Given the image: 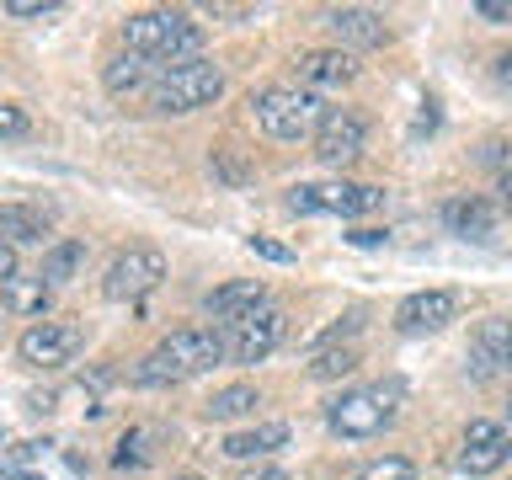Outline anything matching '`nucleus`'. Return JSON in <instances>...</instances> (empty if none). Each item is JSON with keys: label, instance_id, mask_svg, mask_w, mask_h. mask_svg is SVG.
I'll return each mask as SVG.
<instances>
[{"label": "nucleus", "instance_id": "f257e3e1", "mask_svg": "<svg viewBox=\"0 0 512 480\" xmlns=\"http://www.w3.org/2000/svg\"><path fill=\"white\" fill-rule=\"evenodd\" d=\"M214 363H224L219 331H214V326H187V331H171L166 342H160L150 358L134 368V384H150V390H160V384L198 379V374H208Z\"/></svg>", "mask_w": 512, "mask_h": 480}, {"label": "nucleus", "instance_id": "f03ea898", "mask_svg": "<svg viewBox=\"0 0 512 480\" xmlns=\"http://www.w3.org/2000/svg\"><path fill=\"white\" fill-rule=\"evenodd\" d=\"M123 43L128 54L150 59V64H182V59H203V27L187 11H139L123 22Z\"/></svg>", "mask_w": 512, "mask_h": 480}, {"label": "nucleus", "instance_id": "7ed1b4c3", "mask_svg": "<svg viewBox=\"0 0 512 480\" xmlns=\"http://www.w3.org/2000/svg\"><path fill=\"white\" fill-rule=\"evenodd\" d=\"M251 118L267 139H310L320 118H326V102L315 91H299V86H262L251 91Z\"/></svg>", "mask_w": 512, "mask_h": 480}, {"label": "nucleus", "instance_id": "20e7f679", "mask_svg": "<svg viewBox=\"0 0 512 480\" xmlns=\"http://www.w3.org/2000/svg\"><path fill=\"white\" fill-rule=\"evenodd\" d=\"M224 91V70L208 59H182V64H166L160 80L150 86V107L155 112H198L208 107L214 96Z\"/></svg>", "mask_w": 512, "mask_h": 480}, {"label": "nucleus", "instance_id": "39448f33", "mask_svg": "<svg viewBox=\"0 0 512 480\" xmlns=\"http://www.w3.org/2000/svg\"><path fill=\"white\" fill-rule=\"evenodd\" d=\"M395 400H400V384H358V390L331 400L326 422L342 438H374V432H384L395 422Z\"/></svg>", "mask_w": 512, "mask_h": 480}, {"label": "nucleus", "instance_id": "423d86ee", "mask_svg": "<svg viewBox=\"0 0 512 480\" xmlns=\"http://www.w3.org/2000/svg\"><path fill=\"white\" fill-rule=\"evenodd\" d=\"M288 336V315L278 304H256L251 315L230 320V326H219V342H224V363H262L267 352H278Z\"/></svg>", "mask_w": 512, "mask_h": 480}, {"label": "nucleus", "instance_id": "0eeeda50", "mask_svg": "<svg viewBox=\"0 0 512 480\" xmlns=\"http://www.w3.org/2000/svg\"><path fill=\"white\" fill-rule=\"evenodd\" d=\"M379 203H384V187H368V182H299V187H288V208L294 214L363 219Z\"/></svg>", "mask_w": 512, "mask_h": 480}, {"label": "nucleus", "instance_id": "6e6552de", "mask_svg": "<svg viewBox=\"0 0 512 480\" xmlns=\"http://www.w3.org/2000/svg\"><path fill=\"white\" fill-rule=\"evenodd\" d=\"M166 283V256H160L155 246H128L112 256L107 278H102V294L112 304H134L144 294H155V288Z\"/></svg>", "mask_w": 512, "mask_h": 480}, {"label": "nucleus", "instance_id": "1a4fd4ad", "mask_svg": "<svg viewBox=\"0 0 512 480\" xmlns=\"http://www.w3.org/2000/svg\"><path fill=\"white\" fill-rule=\"evenodd\" d=\"M86 342V331L75 320H32V326L16 336V358L27 368H64Z\"/></svg>", "mask_w": 512, "mask_h": 480}, {"label": "nucleus", "instance_id": "9d476101", "mask_svg": "<svg viewBox=\"0 0 512 480\" xmlns=\"http://www.w3.org/2000/svg\"><path fill=\"white\" fill-rule=\"evenodd\" d=\"M363 139H368V123L347 107H331L315 128V160L320 166H352L363 155Z\"/></svg>", "mask_w": 512, "mask_h": 480}, {"label": "nucleus", "instance_id": "9b49d317", "mask_svg": "<svg viewBox=\"0 0 512 480\" xmlns=\"http://www.w3.org/2000/svg\"><path fill=\"white\" fill-rule=\"evenodd\" d=\"M512 459V432L502 422H486V416H475L470 427H464V448H459V470L464 475H491L502 470Z\"/></svg>", "mask_w": 512, "mask_h": 480}, {"label": "nucleus", "instance_id": "f8f14e48", "mask_svg": "<svg viewBox=\"0 0 512 480\" xmlns=\"http://www.w3.org/2000/svg\"><path fill=\"white\" fill-rule=\"evenodd\" d=\"M454 315H459V294H448V288H422V294L400 299L395 326L406 336H422V331H443Z\"/></svg>", "mask_w": 512, "mask_h": 480}, {"label": "nucleus", "instance_id": "ddd939ff", "mask_svg": "<svg viewBox=\"0 0 512 480\" xmlns=\"http://www.w3.org/2000/svg\"><path fill=\"white\" fill-rule=\"evenodd\" d=\"M320 22L331 27V38L342 43V54L347 48H379L384 38H390V22H384L374 6H331Z\"/></svg>", "mask_w": 512, "mask_h": 480}, {"label": "nucleus", "instance_id": "4468645a", "mask_svg": "<svg viewBox=\"0 0 512 480\" xmlns=\"http://www.w3.org/2000/svg\"><path fill=\"white\" fill-rule=\"evenodd\" d=\"M358 75V59L342 54V48H310L299 59V91H331V86H347Z\"/></svg>", "mask_w": 512, "mask_h": 480}, {"label": "nucleus", "instance_id": "2eb2a0df", "mask_svg": "<svg viewBox=\"0 0 512 480\" xmlns=\"http://www.w3.org/2000/svg\"><path fill=\"white\" fill-rule=\"evenodd\" d=\"M256 304H267V283L262 278H235V283H219L214 294L203 299V310L219 320V326H230V320L251 315Z\"/></svg>", "mask_w": 512, "mask_h": 480}, {"label": "nucleus", "instance_id": "dca6fc26", "mask_svg": "<svg viewBox=\"0 0 512 480\" xmlns=\"http://www.w3.org/2000/svg\"><path fill=\"white\" fill-rule=\"evenodd\" d=\"M278 448H288V422H256L246 432H230V438L219 443L224 459H267L278 454Z\"/></svg>", "mask_w": 512, "mask_h": 480}, {"label": "nucleus", "instance_id": "f3484780", "mask_svg": "<svg viewBox=\"0 0 512 480\" xmlns=\"http://www.w3.org/2000/svg\"><path fill=\"white\" fill-rule=\"evenodd\" d=\"M443 224L459 240H486L496 230V208L486 198H454V203H443Z\"/></svg>", "mask_w": 512, "mask_h": 480}, {"label": "nucleus", "instance_id": "a211bd4d", "mask_svg": "<svg viewBox=\"0 0 512 480\" xmlns=\"http://www.w3.org/2000/svg\"><path fill=\"white\" fill-rule=\"evenodd\" d=\"M80 267H86V246H80V240H54V246L43 251L38 278H43L48 288H64L70 278H80Z\"/></svg>", "mask_w": 512, "mask_h": 480}, {"label": "nucleus", "instance_id": "6ab92c4d", "mask_svg": "<svg viewBox=\"0 0 512 480\" xmlns=\"http://www.w3.org/2000/svg\"><path fill=\"white\" fill-rule=\"evenodd\" d=\"M48 299H54V288H48L43 278H6L0 283V304H6L11 315H38L43 320Z\"/></svg>", "mask_w": 512, "mask_h": 480}, {"label": "nucleus", "instance_id": "aec40b11", "mask_svg": "<svg viewBox=\"0 0 512 480\" xmlns=\"http://www.w3.org/2000/svg\"><path fill=\"white\" fill-rule=\"evenodd\" d=\"M43 235H48V214H43V208H27V203H6V208H0V240H6V246L43 240Z\"/></svg>", "mask_w": 512, "mask_h": 480}, {"label": "nucleus", "instance_id": "412c9836", "mask_svg": "<svg viewBox=\"0 0 512 480\" xmlns=\"http://www.w3.org/2000/svg\"><path fill=\"white\" fill-rule=\"evenodd\" d=\"M256 406H262L256 384H224V390H214V400L203 406V416L208 422H235V416H251Z\"/></svg>", "mask_w": 512, "mask_h": 480}, {"label": "nucleus", "instance_id": "4be33fe9", "mask_svg": "<svg viewBox=\"0 0 512 480\" xmlns=\"http://www.w3.org/2000/svg\"><path fill=\"white\" fill-rule=\"evenodd\" d=\"M102 80H107V91H112V96H134L144 80H150V59L123 54V59H112L107 70H102Z\"/></svg>", "mask_w": 512, "mask_h": 480}, {"label": "nucleus", "instance_id": "5701e85b", "mask_svg": "<svg viewBox=\"0 0 512 480\" xmlns=\"http://www.w3.org/2000/svg\"><path fill=\"white\" fill-rule=\"evenodd\" d=\"M155 438H160L155 427H134V432H128V438L118 443L112 464H118V470H144V464L155 459Z\"/></svg>", "mask_w": 512, "mask_h": 480}, {"label": "nucleus", "instance_id": "b1692460", "mask_svg": "<svg viewBox=\"0 0 512 480\" xmlns=\"http://www.w3.org/2000/svg\"><path fill=\"white\" fill-rule=\"evenodd\" d=\"M363 358H358V347H326V352H315V363H310V379H342L352 374Z\"/></svg>", "mask_w": 512, "mask_h": 480}, {"label": "nucleus", "instance_id": "393cba45", "mask_svg": "<svg viewBox=\"0 0 512 480\" xmlns=\"http://www.w3.org/2000/svg\"><path fill=\"white\" fill-rule=\"evenodd\" d=\"M358 480H416V464L406 454H379V459L358 464Z\"/></svg>", "mask_w": 512, "mask_h": 480}, {"label": "nucleus", "instance_id": "a878e982", "mask_svg": "<svg viewBox=\"0 0 512 480\" xmlns=\"http://www.w3.org/2000/svg\"><path fill=\"white\" fill-rule=\"evenodd\" d=\"M38 454H43V443H6V448H0V470L16 475V470H27Z\"/></svg>", "mask_w": 512, "mask_h": 480}, {"label": "nucleus", "instance_id": "bb28decb", "mask_svg": "<svg viewBox=\"0 0 512 480\" xmlns=\"http://www.w3.org/2000/svg\"><path fill=\"white\" fill-rule=\"evenodd\" d=\"M214 171L224 176V182H235V187L251 182V166H246V160H240L235 150H214Z\"/></svg>", "mask_w": 512, "mask_h": 480}, {"label": "nucleus", "instance_id": "cd10ccee", "mask_svg": "<svg viewBox=\"0 0 512 480\" xmlns=\"http://www.w3.org/2000/svg\"><path fill=\"white\" fill-rule=\"evenodd\" d=\"M59 0H6V16H16V22H38V16H54Z\"/></svg>", "mask_w": 512, "mask_h": 480}, {"label": "nucleus", "instance_id": "c85d7f7f", "mask_svg": "<svg viewBox=\"0 0 512 480\" xmlns=\"http://www.w3.org/2000/svg\"><path fill=\"white\" fill-rule=\"evenodd\" d=\"M27 112L22 107H16V102H0V139H22L27 134Z\"/></svg>", "mask_w": 512, "mask_h": 480}, {"label": "nucleus", "instance_id": "c756f323", "mask_svg": "<svg viewBox=\"0 0 512 480\" xmlns=\"http://www.w3.org/2000/svg\"><path fill=\"white\" fill-rule=\"evenodd\" d=\"M251 251L256 256H267V262H294V246H283V240H272V235H251Z\"/></svg>", "mask_w": 512, "mask_h": 480}, {"label": "nucleus", "instance_id": "7c9ffc66", "mask_svg": "<svg viewBox=\"0 0 512 480\" xmlns=\"http://www.w3.org/2000/svg\"><path fill=\"white\" fill-rule=\"evenodd\" d=\"M358 326H363V320H358V315H347V320H336V326H326V331H320V336H315V347H320V352H326V347H336V342H342V336H352V331H358Z\"/></svg>", "mask_w": 512, "mask_h": 480}, {"label": "nucleus", "instance_id": "2f4dec72", "mask_svg": "<svg viewBox=\"0 0 512 480\" xmlns=\"http://www.w3.org/2000/svg\"><path fill=\"white\" fill-rule=\"evenodd\" d=\"M475 16L480 22H512V6L507 0H475Z\"/></svg>", "mask_w": 512, "mask_h": 480}, {"label": "nucleus", "instance_id": "473e14b6", "mask_svg": "<svg viewBox=\"0 0 512 480\" xmlns=\"http://www.w3.org/2000/svg\"><path fill=\"white\" fill-rule=\"evenodd\" d=\"M240 480H288V470H278V464H256V470H246Z\"/></svg>", "mask_w": 512, "mask_h": 480}, {"label": "nucleus", "instance_id": "72a5a7b5", "mask_svg": "<svg viewBox=\"0 0 512 480\" xmlns=\"http://www.w3.org/2000/svg\"><path fill=\"white\" fill-rule=\"evenodd\" d=\"M6 278H16V246L0 240V283H6Z\"/></svg>", "mask_w": 512, "mask_h": 480}, {"label": "nucleus", "instance_id": "f704fd0d", "mask_svg": "<svg viewBox=\"0 0 512 480\" xmlns=\"http://www.w3.org/2000/svg\"><path fill=\"white\" fill-rule=\"evenodd\" d=\"M438 128V102H422V118H416V134H432Z\"/></svg>", "mask_w": 512, "mask_h": 480}, {"label": "nucleus", "instance_id": "c9c22d12", "mask_svg": "<svg viewBox=\"0 0 512 480\" xmlns=\"http://www.w3.org/2000/svg\"><path fill=\"white\" fill-rule=\"evenodd\" d=\"M352 246H384V230H352Z\"/></svg>", "mask_w": 512, "mask_h": 480}, {"label": "nucleus", "instance_id": "e433bc0d", "mask_svg": "<svg viewBox=\"0 0 512 480\" xmlns=\"http://www.w3.org/2000/svg\"><path fill=\"white\" fill-rule=\"evenodd\" d=\"M496 80H502V86H512V54L496 59Z\"/></svg>", "mask_w": 512, "mask_h": 480}, {"label": "nucleus", "instance_id": "4c0bfd02", "mask_svg": "<svg viewBox=\"0 0 512 480\" xmlns=\"http://www.w3.org/2000/svg\"><path fill=\"white\" fill-rule=\"evenodd\" d=\"M502 368L512 374V320H507V336H502Z\"/></svg>", "mask_w": 512, "mask_h": 480}, {"label": "nucleus", "instance_id": "58836bf2", "mask_svg": "<svg viewBox=\"0 0 512 480\" xmlns=\"http://www.w3.org/2000/svg\"><path fill=\"white\" fill-rule=\"evenodd\" d=\"M171 480H203V475H171Z\"/></svg>", "mask_w": 512, "mask_h": 480}, {"label": "nucleus", "instance_id": "ea45409f", "mask_svg": "<svg viewBox=\"0 0 512 480\" xmlns=\"http://www.w3.org/2000/svg\"><path fill=\"white\" fill-rule=\"evenodd\" d=\"M507 208H512V176H507Z\"/></svg>", "mask_w": 512, "mask_h": 480}]
</instances>
